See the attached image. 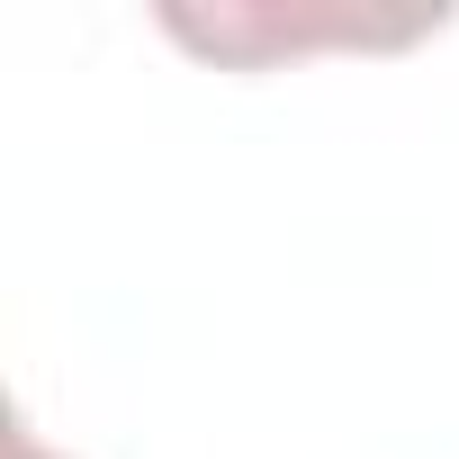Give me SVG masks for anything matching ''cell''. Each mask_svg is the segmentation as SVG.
<instances>
[{
	"label": "cell",
	"mask_w": 459,
	"mask_h": 459,
	"mask_svg": "<svg viewBox=\"0 0 459 459\" xmlns=\"http://www.w3.org/2000/svg\"><path fill=\"white\" fill-rule=\"evenodd\" d=\"M10 459H55V450H46V441H28V432H19V450H10Z\"/></svg>",
	"instance_id": "cell-2"
},
{
	"label": "cell",
	"mask_w": 459,
	"mask_h": 459,
	"mask_svg": "<svg viewBox=\"0 0 459 459\" xmlns=\"http://www.w3.org/2000/svg\"><path fill=\"white\" fill-rule=\"evenodd\" d=\"M414 28H441V19H405V28H369V19H198V10H171V37L189 46H216V55H280V46H307V37H414Z\"/></svg>",
	"instance_id": "cell-1"
}]
</instances>
